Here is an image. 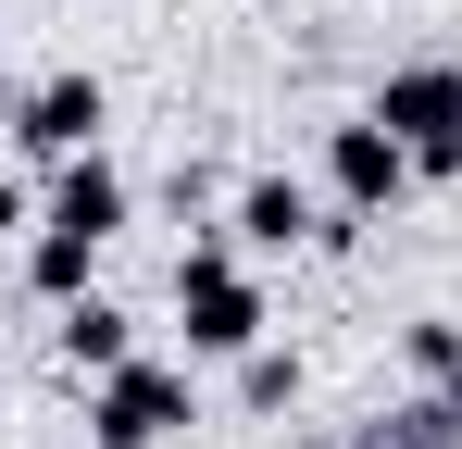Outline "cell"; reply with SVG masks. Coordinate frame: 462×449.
Instances as JSON below:
<instances>
[{
    "mask_svg": "<svg viewBox=\"0 0 462 449\" xmlns=\"http://www.w3.org/2000/svg\"><path fill=\"white\" fill-rule=\"evenodd\" d=\"M175 325H188V362H250L263 350V288L226 237H188L175 250Z\"/></svg>",
    "mask_w": 462,
    "mask_h": 449,
    "instance_id": "6da1fadb",
    "label": "cell"
},
{
    "mask_svg": "<svg viewBox=\"0 0 462 449\" xmlns=\"http://www.w3.org/2000/svg\"><path fill=\"white\" fill-rule=\"evenodd\" d=\"M200 425V387H188V362H113L100 387H88V449H162Z\"/></svg>",
    "mask_w": 462,
    "mask_h": 449,
    "instance_id": "7a4b0ae2",
    "label": "cell"
},
{
    "mask_svg": "<svg viewBox=\"0 0 462 449\" xmlns=\"http://www.w3.org/2000/svg\"><path fill=\"white\" fill-rule=\"evenodd\" d=\"M375 125L412 150V175H462V63H400L375 87Z\"/></svg>",
    "mask_w": 462,
    "mask_h": 449,
    "instance_id": "3957f363",
    "label": "cell"
},
{
    "mask_svg": "<svg viewBox=\"0 0 462 449\" xmlns=\"http://www.w3.org/2000/svg\"><path fill=\"white\" fill-rule=\"evenodd\" d=\"M100 125H113V87H100L88 63L38 75V87H13V138L38 150V162H88V150H100Z\"/></svg>",
    "mask_w": 462,
    "mask_h": 449,
    "instance_id": "277c9868",
    "label": "cell"
},
{
    "mask_svg": "<svg viewBox=\"0 0 462 449\" xmlns=\"http://www.w3.org/2000/svg\"><path fill=\"white\" fill-rule=\"evenodd\" d=\"M325 188H337L350 224H375V213H400V188H412V150L387 138L375 113H350V125H325Z\"/></svg>",
    "mask_w": 462,
    "mask_h": 449,
    "instance_id": "5b68a950",
    "label": "cell"
},
{
    "mask_svg": "<svg viewBox=\"0 0 462 449\" xmlns=\"http://www.w3.org/2000/svg\"><path fill=\"white\" fill-rule=\"evenodd\" d=\"M125 213H138V188H125L100 150H88V162H63V175H51V200H38V224H51V237H88V250H113V237H125Z\"/></svg>",
    "mask_w": 462,
    "mask_h": 449,
    "instance_id": "8992f818",
    "label": "cell"
},
{
    "mask_svg": "<svg viewBox=\"0 0 462 449\" xmlns=\"http://www.w3.org/2000/svg\"><path fill=\"white\" fill-rule=\"evenodd\" d=\"M226 224H237V250H300V237H325V213H312L300 175H250Z\"/></svg>",
    "mask_w": 462,
    "mask_h": 449,
    "instance_id": "52a82bcc",
    "label": "cell"
},
{
    "mask_svg": "<svg viewBox=\"0 0 462 449\" xmlns=\"http://www.w3.org/2000/svg\"><path fill=\"white\" fill-rule=\"evenodd\" d=\"M51 350H63V362L76 374H113V362H138V325H125V299H63V312H51Z\"/></svg>",
    "mask_w": 462,
    "mask_h": 449,
    "instance_id": "ba28073f",
    "label": "cell"
},
{
    "mask_svg": "<svg viewBox=\"0 0 462 449\" xmlns=\"http://www.w3.org/2000/svg\"><path fill=\"white\" fill-rule=\"evenodd\" d=\"M88 262H100V250H88V237H51V224H38V237H25V288L51 299V312H63V299H88Z\"/></svg>",
    "mask_w": 462,
    "mask_h": 449,
    "instance_id": "9c48e42d",
    "label": "cell"
},
{
    "mask_svg": "<svg viewBox=\"0 0 462 449\" xmlns=\"http://www.w3.org/2000/svg\"><path fill=\"white\" fill-rule=\"evenodd\" d=\"M350 449H462V425L438 412V387H425V399H400V412H375V425H363Z\"/></svg>",
    "mask_w": 462,
    "mask_h": 449,
    "instance_id": "30bf717a",
    "label": "cell"
},
{
    "mask_svg": "<svg viewBox=\"0 0 462 449\" xmlns=\"http://www.w3.org/2000/svg\"><path fill=\"white\" fill-rule=\"evenodd\" d=\"M237 399H250V412H288V399H300V350H275V337H263V350L237 362Z\"/></svg>",
    "mask_w": 462,
    "mask_h": 449,
    "instance_id": "8fae6325",
    "label": "cell"
},
{
    "mask_svg": "<svg viewBox=\"0 0 462 449\" xmlns=\"http://www.w3.org/2000/svg\"><path fill=\"white\" fill-rule=\"evenodd\" d=\"M400 350H412V374H425V387H450V374H462V325H450V312H425Z\"/></svg>",
    "mask_w": 462,
    "mask_h": 449,
    "instance_id": "7c38bea8",
    "label": "cell"
},
{
    "mask_svg": "<svg viewBox=\"0 0 462 449\" xmlns=\"http://www.w3.org/2000/svg\"><path fill=\"white\" fill-rule=\"evenodd\" d=\"M0 237H38V200H25L13 175H0Z\"/></svg>",
    "mask_w": 462,
    "mask_h": 449,
    "instance_id": "4fadbf2b",
    "label": "cell"
},
{
    "mask_svg": "<svg viewBox=\"0 0 462 449\" xmlns=\"http://www.w3.org/2000/svg\"><path fill=\"white\" fill-rule=\"evenodd\" d=\"M438 412H450V425H462V374H450V387H438Z\"/></svg>",
    "mask_w": 462,
    "mask_h": 449,
    "instance_id": "5bb4252c",
    "label": "cell"
}]
</instances>
